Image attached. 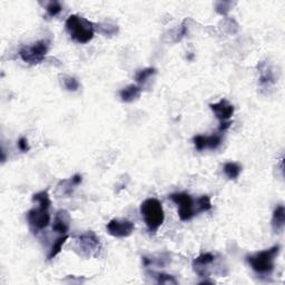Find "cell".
Returning a JSON list of instances; mask_svg holds the SVG:
<instances>
[{
	"mask_svg": "<svg viewBox=\"0 0 285 285\" xmlns=\"http://www.w3.org/2000/svg\"><path fill=\"white\" fill-rule=\"evenodd\" d=\"M195 206H196V212L203 213V212H209V211L212 209V203H211V199L208 195H203L199 197L195 201Z\"/></svg>",
	"mask_w": 285,
	"mask_h": 285,
	"instance_id": "ffe728a7",
	"label": "cell"
},
{
	"mask_svg": "<svg viewBox=\"0 0 285 285\" xmlns=\"http://www.w3.org/2000/svg\"><path fill=\"white\" fill-rule=\"evenodd\" d=\"M156 282L159 284H177V281L175 278L172 277L169 274H165V273H156L155 277Z\"/></svg>",
	"mask_w": 285,
	"mask_h": 285,
	"instance_id": "cb8c5ba5",
	"label": "cell"
},
{
	"mask_svg": "<svg viewBox=\"0 0 285 285\" xmlns=\"http://www.w3.org/2000/svg\"><path fill=\"white\" fill-rule=\"evenodd\" d=\"M65 26L71 38L78 44H87L94 38V24L85 18L71 15L67 18Z\"/></svg>",
	"mask_w": 285,
	"mask_h": 285,
	"instance_id": "7a4b0ae2",
	"label": "cell"
},
{
	"mask_svg": "<svg viewBox=\"0 0 285 285\" xmlns=\"http://www.w3.org/2000/svg\"><path fill=\"white\" fill-rule=\"evenodd\" d=\"M196 150L202 151L204 149H216L222 144V136L220 135H197L193 139Z\"/></svg>",
	"mask_w": 285,
	"mask_h": 285,
	"instance_id": "9c48e42d",
	"label": "cell"
},
{
	"mask_svg": "<svg viewBox=\"0 0 285 285\" xmlns=\"http://www.w3.org/2000/svg\"><path fill=\"white\" fill-rule=\"evenodd\" d=\"M281 247L280 245H274L269 250L257 252L255 254L249 255L246 257L247 263L251 265L252 270L256 274L270 275L275 268V259H277Z\"/></svg>",
	"mask_w": 285,
	"mask_h": 285,
	"instance_id": "6da1fadb",
	"label": "cell"
},
{
	"mask_svg": "<svg viewBox=\"0 0 285 285\" xmlns=\"http://www.w3.org/2000/svg\"><path fill=\"white\" fill-rule=\"evenodd\" d=\"M70 227H71L70 213H68L65 210L58 211L54 218L53 231L64 235V234H67V232L70 231Z\"/></svg>",
	"mask_w": 285,
	"mask_h": 285,
	"instance_id": "8fae6325",
	"label": "cell"
},
{
	"mask_svg": "<svg viewBox=\"0 0 285 285\" xmlns=\"http://www.w3.org/2000/svg\"><path fill=\"white\" fill-rule=\"evenodd\" d=\"M27 222H28L30 228L36 232L46 228L50 223V214L48 210L40 208V206L31 209L27 213Z\"/></svg>",
	"mask_w": 285,
	"mask_h": 285,
	"instance_id": "52a82bcc",
	"label": "cell"
},
{
	"mask_svg": "<svg viewBox=\"0 0 285 285\" xmlns=\"http://www.w3.org/2000/svg\"><path fill=\"white\" fill-rule=\"evenodd\" d=\"M232 125V122H223V123H220V126H219V128L218 130L220 131V132H225L226 130H228L229 128V126Z\"/></svg>",
	"mask_w": 285,
	"mask_h": 285,
	"instance_id": "83f0119b",
	"label": "cell"
},
{
	"mask_svg": "<svg viewBox=\"0 0 285 285\" xmlns=\"http://www.w3.org/2000/svg\"><path fill=\"white\" fill-rule=\"evenodd\" d=\"M62 84L68 91H76L79 89L80 86L79 81H78L75 77L71 76H64L62 79Z\"/></svg>",
	"mask_w": 285,
	"mask_h": 285,
	"instance_id": "7402d4cb",
	"label": "cell"
},
{
	"mask_svg": "<svg viewBox=\"0 0 285 285\" xmlns=\"http://www.w3.org/2000/svg\"><path fill=\"white\" fill-rule=\"evenodd\" d=\"M142 95V88L137 85H128L119 91V97L124 103H133L139 99Z\"/></svg>",
	"mask_w": 285,
	"mask_h": 285,
	"instance_id": "5bb4252c",
	"label": "cell"
},
{
	"mask_svg": "<svg viewBox=\"0 0 285 285\" xmlns=\"http://www.w3.org/2000/svg\"><path fill=\"white\" fill-rule=\"evenodd\" d=\"M210 107L212 109L216 118L219 119L220 123L228 122L229 118L233 116L234 110H235L233 105L229 104L226 99H220L218 103L211 104Z\"/></svg>",
	"mask_w": 285,
	"mask_h": 285,
	"instance_id": "30bf717a",
	"label": "cell"
},
{
	"mask_svg": "<svg viewBox=\"0 0 285 285\" xmlns=\"http://www.w3.org/2000/svg\"><path fill=\"white\" fill-rule=\"evenodd\" d=\"M49 50L48 40H38L30 46H25L19 52L20 58L29 65H37L44 61Z\"/></svg>",
	"mask_w": 285,
	"mask_h": 285,
	"instance_id": "277c9868",
	"label": "cell"
},
{
	"mask_svg": "<svg viewBox=\"0 0 285 285\" xmlns=\"http://www.w3.org/2000/svg\"><path fill=\"white\" fill-rule=\"evenodd\" d=\"M260 84L263 86H269V85H273L275 82V77L273 71L270 70V68L265 65V64H261L260 65Z\"/></svg>",
	"mask_w": 285,
	"mask_h": 285,
	"instance_id": "e0dca14e",
	"label": "cell"
},
{
	"mask_svg": "<svg viewBox=\"0 0 285 285\" xmlns=\"http://www.w3.org/2000/svg\"><path fill=\"white\" fill-rule=\"evenodd\" d=\"M156 73V70L153 67L144 68V70L139 71L135 75V80L141 85H144L145 82L149 79L151 76H154Z\"/></svg>",
	"mask_w": 285,
	"mask_h": 285,
	"instance_id": "44dd1931",
	"label": "cell"
},
{
	"mask_svg": "<svg viewBox=\"0 0 285 285\" xmlns=\"http://www.w3.org/2000/svg\"><path fill=\"white\" fill-rule=\"evenodd\" d=\"M77 244L86 256H96L100 250L99 238L94 232H86L77 237Z\"/></svg>",
	"mask_w": 285,
	"mask_h": 285,
	"instance_id": "8992f818",
	"label": "cell"
},
{
	"mask_svg": "<svg viewBox=\"0 0 285 285\" xmlns=\"http://www.w3.org/2000/svg\"><path fill=\"white\" fill-rule=\"evenodd\" d=\"M68 238H70V236H68L67 234H64V235L59 236V237L57 238V240L53 243L52 247H50L49 254H48V256H47L48 260L55 259V257H56V256L59 254V253L62 252L63 246H64V244H65Z\"/></svg>",
	"mask_w": 285,
	"mask_h": 285,
	"instance_id": "ac0fdd59",
	"label": "cell"
},
{
	"mask_svg": "<svg viewBox=\"0 0 285 285\" xmlns=\"http://www.w3.org/2000/svg\"><path fill=\"white\" fill-rule=\"evenodd\" d=\"M106 25H102V24H99L97 25V27H94V29H96L98 31V33L100 34H103L104 33V30H107V36L109 35H114V34H116L117 33V28H115V26L113 27H110L108 26V28H106Z\"/></svg>",
	"mask_w": 285,
	"mask_h": 285,
	"instance_id": "484cf974",
	"label": "cell"
},
{
	"mask_svg": "<svg viewBox=\"0 0 285 285\" xmlns=\"http://www.w3.org/2000/svg\"><path fill=\"white\" fill-rule=\"evenodd\" d=\"M18 148L21 151H24V153H27V151L29 150L28 140H27L26 137H21V139H19V141H18Z\"/></svg>",
	"mask_w": 285,
	"mask_h": 285,
	"instance_id": "4316f807",
	"label": "cell"
},
{
	"mask_svg": "<svg viewBox=\"0 0 285 285\" xmlns=\"http://www.w3.org/2000/svg\"><path fill=\"white\" fill-rule=\"evenodd\" d=\"M82 181L81 175H75L70 179H64L57 185L56 193L61 196H71L75 187L79 185Z\"/></svg>",
	"mask_w": 285,
	"mask_h": 285,
	"instance_id": "4fadbf2b",
	"label": "cell"
},
{
	"mask_svg": "<svg viewBox=\"0 0 285 285\" xmlns=\"http://www.w3.org/2000/svg\"><path fill=\"white\" fill-rule=\"evenodd\" d=\"M214 260L215 256L212 253H203L193 262V269L200 277H205V275H208V266L212 264Z\"/></svg>",
	"mask_w": 285,
	"mask_h": 285,
	"instance_id": "7c38bea8",
	"label": "cell"
},
{
	"mask_svg": "<svg viewBox=\"0 0 285 285\" xmlns=\"http://www.w3.org/2000/svg\"><path fill=\"white\" fill-rule=\"evenodd\" d=\"M62 9L63 7H62L61 2L56 1V0H55V1H49L47 3V6H46V11H47V13L50 17L57 16L58 13L62 11Z\"/></svg>",
	"mask_w": 285,
	"mask_h": 285,
	"instance_id": "603a6c76",
	"label": "cell"
},
{
	"mask_svg": "<svg viewBox=\"0 0 285 285\" xmlns=\"http://www.w3.org/2000/svg\"><path fill=\"white\" fill-rule=\"evenodd\" d=\"M285 224V209L283 205H279L274 210L272 216V228L275 233H280L284 228Z\"/></svg>",
	"mask_w": 285,
	"mask_h": 285,
	"instance_id": "9a60e30c",
	"label": "cell"
},
{
	"mask_svg": "<svg viewBox=\"0 0 285 285\" xmlns=\"http://www.w3.org/2000/svg\"><path fill=\"white\" fill-rule=\"evenodd\" d=\"M168 197L169 200L177 205L178 216L183 222L191 220L195 215H197L195 201L192 199L190 194H187V193H174Z\"/></svg>",
	"mask_w": 285,
	"mask_h": 285,
	"instance_id": "5b68a950",
	"label": "cell"
},
{
	"mask_svg": "<svg viewBox=\"0 0 285 285\" xmlns=\"http://www.w3.org/2000/svg\"><path fill=\"white\" fill-rule=\"evenodd\" d=\"M223 171L224 174L226 175V177L228 179H237L238 176L241 175V172H242V166L240 164L237 163H234V162H227L224 164V167H223Z\"/></svg>",
	"mask_w": 285,
	"mask_h": 285,
	"instance_id": "2e32d148",
	"label": "cell"
},
{
	"mask_svg": "<svg viewBox=\"0 0 285 285\" xmlns=\"http://www.w3.org/2000/svg\"><path fill=\"white\" fill-rule=\"evenodd\" d=\"M231 6H232V2L218 1V2H216L215 8H216V11H217V13H219V15H226V13L231 10Z\"/></svg>",
	"mask_w": 285,
	"mask_h": 285,
	"instance_id": "d4e9b609",
	"label": "cell"
},
{
	"mask_svg": "<svg viewBox=\"0 0 285 285\" xmlns=\"http://www.w3.org/2000/svg\"><path fill=\"white\" fill-rule=\"evenodd\" d=\"M141 214L150 233H156L165 219L163 205L158 200L147 199L141 204Z\"/></svg>",
	"mask_w": 285,
	"mask_h": 285,
	"instance_id": "3957f363",
	"label": "cell"
},
{
	"mask_svg": "<svg viewBox=\"0 0 285 285\" xmlns=\"http://www.w3.org/2000/svg\"><path fill=\"white\" fill-rule=\"evenodd\" d=\"M33 201L36 202L38 206L43 209H47L49 210L50 205H52V201H50V197L48 194V191H41L39 193H37L33 196Z\"/></svg>",
	"mask_w": 285,
	"mask_h": 285,
	"instance_id": "d6986e66",
	"label": "cell"
},
{
	"mask_svg": "<svg viewBox=\"0 0 285 285\" xmlns=\"http://www.w3.org/2000/svg\"><path fill=\"white\" fill-rule=\"evenodd\" d=\"M107 231L110 235L117 238L131 236L135 229V225L128 219H112L107 224Z\"/></svg>",
	"mask_w": 285,
	"mask_h": 285,
	"instance_id": "ba28073f",
	"label": "cell"
}]
</instances>
